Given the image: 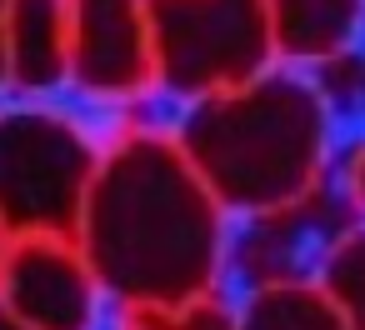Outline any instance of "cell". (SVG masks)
I'll use <instances>...</instances> for the list:
<instances>
[{
  "mask_svg": "<svg viewBox=\"0 0 365 330\" xmlns=\"http://www.w3.org/2000/svg\"><path fill=\"white\" fill-rule=\"evenodd\" d=\"M76 235L96 290L130 310L200 305L225 250L220 200L165 135H130L96 165Z\"/></svg>",
  "mask_w": 365,
  "mask_h": 330,
  "instance_id": "obj_1",
  "label": "cell"
},
{
  "mask_svg": "<svg viewBox=\"0 0 365 330\" xmlns=\"http://www.w3.org/2000/svg\"><path fill=\"white\" fill-rule=\"evenodd\" d=\"M330 120L325 96L300 76H255L205 96L180 130V155L220 210H280L315 190Z\"/></svg>",
  "mask_w": 365,
  "mask_h": 330,
  "instance_id": "obj_2",
  "label": "cell"
},
{
  "mask_svg": "<svg viewBox=\"0 0 365 330\" xmlns=\"http://www.w3.org/2000/svg\"><path fill=\"white\" fill-rule=\"evenodd\" d=\"M101 155L86 130L56 110L0 115V230L71 240Z\"/></svg>",
  "mask_w": 365,
  "mask_h": 330,
  "instance_id": "obj_3",
  "label": "cell"
},
{
  "mask_svg": "<svg viewBox=\"0 0 365 330\" xmlns=\"http://www.w3.org/2000/svg\"><path fill=\"white\" fill-rule=\"evenodd\" d=\"M150 66L175 96H220L270 61L265 0H145Z\"/></svg>",
  "mask_w": 365,
  "mask_h": 330,
  "instance_id": "obj_4",
  "label": "cell"
},
{
  "mask_svg": "<svg viewBox=\"0 0 365 330\" xmlns=\"http://www.w3.org/2000/svg\"><path fill=\"white\" fill-rule=\"evenodd\" d=\"M66 76L101 100L140 96L155 81L145 0H66Z\"/></svg>",
  "mask_w": 365,
  "mask_h": 330,
  "instance_id": "obj_5",
  "label": "cell"
},
{
  "mask_svg": "<svg viewBox=\"0 0 365 330\" xmlns=\"http://www.w3.org/2000/svg\"><path fill=\"white\" fill-rule=\"evenodd\" d=\"M0 305L26 330H91L96 280L86 255L61 235H16L0 260Z\"/></svg>",
  "mask_w": 365,
  "mask_h": 330,
  "instance_id": "obj_6",
  "label": "cell"
},
{
  "mask_svg": "<svg viewBox=\"0 0 365 330\" xmlns=\"http://www.w3.org/2000/svg\"><path fill=\"white\" fill-rule=\"evenodd\" d=\"M0 46L16 91H56L66 81V0H6Z\"/></svg>",
  "mask_w": 365,
  "mask_h": 330,
  "instance_id": "obj_7",
  "label": "cell"
},
{
  "mask_svg": "<svg viewBox=\"0 0 365 330\" xmlns=\"http://www.w3.org/2000/svg\"><path fill=\"white\" fill-rule=\"evenodd\" d=\"M365 16V0H265L270 51L290 61H325L345 51Z\"/></svg>",
  "mask_w": 365,
  "mask_h": 330,
  "instance_id": "obj_8",
  "label": "cell"
},
{
  "mask_svg": "<svg viewBox=\"0 0 365 330\" xmlns=\"http://www.w3.org/2000/svg\"><path fill=\"white\" fill-rule=\"evenodd\" d=\"M230 330H350L335 300L310 280H265L250 290L240 320Z\"/></svg>",
  "mask_w": 365,
  "mask_h": 330,
  "instance_id": "obj_9",
  "label": "cell"
},
{
  "mask_svg": "<svg viewBox=\"0 0 365 330\" xmlns=\"http://www.w3.org/2000/svg\"><path fill=\"white\" fill-rule=\"evenodd\" d=\"M320 290L335 300L350 330H365V230H345L325 250V280Z\"/></svg>",
  "mask_w": 365,
  "mask_h": 330,
  "instance_id": "obj_10",
  "label": "cell"
},
{
  "mask_svg": "<svg viewBox=\"0 0 365 330\" xmlns=\"http://www.w3.org/2000/svg\"><path fill=\"white\" fill-rule=\"evenodd\" d=\"M130 330H230V325L205 305H185V310H140Z\"/></svg>",
  "mask_w": 365,
  "mask_h": 330,
  "instance_id": "obj_11",
  "label": "cell"
},
{
  "mask_svg": "<svg viewBox=\"0 0 365 330\" xmlns=\"http://www.w3.org/2000/svg\"><path fill=\"white\" fill-rule=\"evenodd\" d=\"M350 195L365 205V145L355 150V160H350Z\"/></svg>",
  "mask_w": 365,
  "mask_h": 330,
  "instance_id": "obj_12",
  "label": "cell"
},
{
  "mask_svg": "<svg viewBox=\"0 0 365 330\" xmlns=\"http://www.w3.org/2000/svg\"><path fill=\"white\" fill-rule=\"evenodd\" d=\"M0 31H6V0H0ZM0 86H6V46H0Z\"/></svg>",
  "mask_w": 365,
  "mask_h": 330,
  "instance_id": "obj_13",
  "label": "cell"
},
{
  "mask_svg": "<svg viewBox=\"0 0 365 330\" xmlns=\"http://www.w3.org/2000/svg\"><path fill=\"white\" fill-rule=\"evenodd\" d=\"M0 330H26V325H21V320H16V315H11L6 305H0Z\"/></svg>",
  "mask_w": 365,
  "mask_h": 330,
  "instance_id": "obj_14",
  "label": "cell"
},
{
  "mask_svg": "<svg viewBox=\"0 0 365 330\" xmlns=\"http://www.w3.org/2000/svg\"><path fill=\"white\" fill-rule=\"evenodd\" d=\"M0 260H6V230H0Z\"/></svg>",
  "mask_w": 365,
  "mask_h": 330,
  "instance_id": "obj_15",
  "label": "cell"
}]
</instances>
